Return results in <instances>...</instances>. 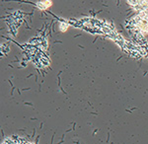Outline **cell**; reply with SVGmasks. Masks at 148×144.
Segmentation results:
<instances>
[{
    "label": "cell",
    "mask_w": 148,
    "mask_h": 144,
    "mask_svg": "<svg viewBox=\"0 0 148 144\" xmlns=\"http://www.w3.org/2000/svg\"><path fill=\"white\" fill-rule=\"evenodd\" d=\"M2 144H33L32 142L28 141L27 139L22 137H7Z\"/></svg>",
    "instance_id": "cell-1"
},
{
    "label": "cell",
    "mask_w": 148,
    "mask_h": 144,
    "mask_svg": "<svg viewBox=\"0 0 148 144\" xmlns=\"http://www.w3.org/2000/svg\"><path fill=\"white\" fill-rule=\"evenodd\" d=\"M49 2H51V1H45V2H39V3H38L37 4V6L38 7H39V8L40 9H42H42H46L47 8V7H49V5H46V4H49Z\"/></svg>",
    "instance_id": "cell-2"
}]
</instances>
